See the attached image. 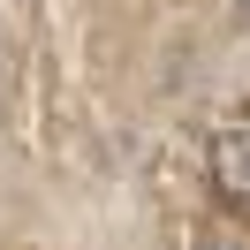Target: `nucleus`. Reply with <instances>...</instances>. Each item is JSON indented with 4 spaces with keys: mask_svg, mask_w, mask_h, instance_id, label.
<instances>
[{
    "mask_svg": "<svg viewBox=\"0 0 250 250\" xmlns=\"http://www.w3.org/2000/svg\"><path fill=\"white\" fill-rule=\"evenodd\" d=\"M189 250H250V243H243V235H228V228H212V235H197Z\"/></svg>",
    "mask_w": 250,
    "mask_h": 250,
    "instance_id": "2",
    "label": "nucleus"
},
{
    "mask_svg": "<svg viewBox=\"0 0 250 250\" xmlns=\"http://www.w3.org/2000/svg\"><path fill=\"white\" fill-rule=\"evenodd\" d=\"M212 182H220L228 205H250V122L212 137Z\"/></svg>",
    "mask_w": 250,
    "mask_h": 250,
    "instance_id": "1",
    "label": "nucleus"
}]
</instances>
